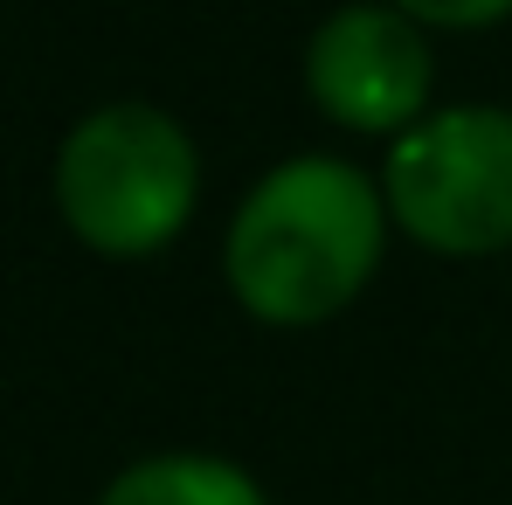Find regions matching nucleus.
I'll return each mask as SVG.
<instances>
[{"label": "nucleus", "instance_id": "1", "mask_svg": "<svg viewBox=\"0 0 512 505\" xmlns=\"http://www.w3.org/2000/svg\"><path fill=\"white\" fill-rule=\"evenodd\" d=\"M388 243L381 187L346 160L305 153L256 180L229 222L222 270L263 326H319L360 298Z\"/></svg>", "mask_w": 512, "mask_h": 505}, {"label": "nucleus", "instance_id": "2", "mask_svg": "<svg viewBox=\"0 0 512 505\" xmlns=\"http://www.w3.org/2000/svg\"><path fill=\"white\" fill-rule=\"evenodd\" d=\"M201 160L160 104H104L56 153L63 222L104 256H153L194 215Z\"/></svg>", "mask_w": 512, "mask_h": 505}, {"label": "nucleus", "instance_id": "3", "mask_svg": "<svg viewBox=\"0 0 512 505\" xmlns=\"http://www.w3.org/2000/svg\"><path fill=\"white\" fill-rule=\"evenodd\" d=\"M388 215L443 256L512 250V111L457 104L416 118L381 173Z\"/></svg>", "mask_w": 512, "mask_h": 505}, {"label": "nucleus", "instance_id": "4", "mask_svg": "<svg viewBox=\"0 0 512 505\" xmlns=\"http://www.w3.org/2000/svg\"><path fill=\"white\" fill-rule=\"evenodd\" d=\"M429 42L402 7H340L305 49L312 104L346 132H409L429 104Z\"/></svg>", "mask_w": 512, "mask_h": 505}, {"label": "nucleus", "instance_id": "5", "mask_svg": "<svg viewBox=\"0 0 512 505\" xmlns=\"http://www.w3.org/2000/svg\"><path fill=\"white\" fill-rule=\"evenodd\" d=\"M97 505H270L243 464L229 457H201V450H167V457H146L132 471H118L104 485Z\"/></svg>", "mask_w": 512, "mask_h": 505}, {"label": "nucleus", "instance_id": "6", "mask_svg": "<svg viewBox=\"0 0 512 505\" xmlns=\"http://www.w3.org/2000/svg\"><path fill=\"white\" fill-rule=\"evenodd\" d=\"M388 7H402L409 21H436V28H485L512 14V0H388Z\"/></svg>", "mask_w": 512, "mask_h": 505}]
</instances>
